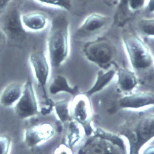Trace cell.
<instances>
[{"instance_id": "cell-1", "label": "cell", "mask_w": 154, "mask_h": 154, "mask_svg": "<svg viewBox=\"0 0 154 154\" xmlns=\"http://www.w3.org/2000/svg\"><path fill=\"white\" fill-rule=\"evenodd\" d=\"M119 134L127 141L128 154H140L143 146L154 138V114L130 116L120 125Z\"/></svg>"}, {"instance_id": "cell-2", "label": "cell", "mask_w": 154, "mask_h": 154, "mask_svg": "<svg viewBox=\"0 0 154 154\" xmlns=\"http://www.w3.org/2000/svg\"><path fill=\"white\" fill-rule=\"evenodd\" d=\"M70 23L66 15L59 13L51 19L47 37L48 58L50 65L58 68L69 54Z\"/></svg>"}, {"instance_id": "cell-3", "label": "cell", "mask_w": 154, "mask_h": 154, "mask_svg": "<svg viewBox=\"0 0 154 154\" xmlns=\"http://www.w3.org/2000/svg\"><path fill=\"white\" fill-rule=\"evenodd\" d=\"M87 137L77 154H128L125 140L119 134L97 128Z\"/></svg>"}, {"instance_id": "cell-4", "label": "cell", "mask_w": 154, "mask_h": 154, "mask_svg": "<svg viewBox=\"0 0 154 154\" xmlns=\"http://www.w3.org/2000/svg\"><path fill=\"white\" fill-rule=\"evenodd\" d=\"M123 46L132 67L137 71L149 69L153 64V58L149 48L137 35L128 34L122 37Z\"/></svg>"}, {"instance_id": "cell-5", "label": "cell", "mask_w": 154, "mask_h": 154, "mask_svg": "<svg viewBox=\"0 0 154 154\" xmlns=\"http://www.w3.org/2000/svg\"><path fill=\"white\" fill-rule=\"evenodd\" d=\"M82 52L88 61L104 70L110 69L116 55L112 43L101 37L87 42L82 48Z\"/></svg>"}, {"instance_id": "cell-6", "label": "cell", "mask_w": 154, "mask_h": 154, "mask_svg": "<svg viewBox=\"0 0 154 154\" xmlns=\"http://www.w3.org/2000/svg\"><path fill=\"white\" fill-rule=\"evenodd\" d=\"M0 29L7 39L20 41L26 37V30L21 21L19 7L14 0L1 14Z\"/></svg>"}, {"instance_id": "cell-7", "label": "cell", "mask_w": 154, "mask_h": 154, "mask_svg": "<svg viewBox=\"0 0 154 154\" xmlns=\"http://www.w3.org/2000/svg\"><path fill=\"white\" fill-rule=\"evenodd\" d=\"M69 110L72 119L82 127L85 135L91 134L94 128L92 126L93 112L90 97L84 93L76 95L70 101Z\"/></svg>"}, {"instance_id": "cell-8", "label": "cell", "mask_w": 154, "mask_h": 154, "mask_svg": "<svg viewBox=\"0 0 154 154\" xmlns=\"http://www.w3.org/2000/svg\"><path fill=\"white\" fill-rule=\"evenodd\" d=\"M13 108L17 117L22 120L30 119L40 113L37 98L29 78L23 84L22 95Z\"/></svg>"}, {"instance_id": "cell-9", "label": "cell", "mask_w": 154, "mask_h": 154, "mask_svg": "<svg viewBox=\"0 0 154 154\" xmlns=\"http://www.w3.org/2000/svg\"><path fill=\"white\" fill-rule=\"evenodd\" d=\"M29 63L35 79L40 87L45 100L49 99L46 89L51 70L48 58L42 51L31 52L28 58Z\"/></svg>"}, {"instance_id": "cell-10", "label": "cell", "mask_w": 154, "mask_h": 154, "mask_svg": "<svg viewBox=\"0 0 154 154\" xmlns=\"http://www.w3.org/2000/svg\"><path fill=\"white\" fill-rule=\"evenodd\" d=\"M55 132V129L51 123L34 125L25 129L23 143L28 148H33L51 140L54 136Z\"/></svg>"}, {"instance_id": "cell-11", "label": "cell", "mask_w": 154, "mask_h": 154, "mask_svg": "<svg viewBox=\"0 0 154 154\" xmlns=\"http://www.w3.org/2000/svg\"><path fill=\"white\" fill-rule=\"evenodd\" d=\"M154 105V93L140 91L129 93L120 97L117 103L120 109H141Z\"/></svg>"}, {"instance_id": "cell-12", "label": "cell", "mask_w": 154, "mask_h": 154, "mask_svg": "<svg viewBox=\"0 0 154 154\" xmlns=\"http://www.w3.org/2000/svg\"><path fill=\"white\" fill-rule=\"evenodd\" d=\"M111 17L98 13L88 16L76 31L78 37H87L101 31L110 23Z\"/></svg>"}, {"instance_id": "cell-13", "label": "cell", "mask_w": 154, "mask_h": 154, "mask_svg": "<svg viewBox=\"0 0 154 154\" xmlns=\"http://www.w3.org/2000/svg\"><path fill=\"white\" fill-rule=\"evenodd\" d=\"M116 76L117 87L122 92L130 93L138 84L135 73L126 67H119L116 70Z\"/></svg>"}, {"instance_id": "cell-14", "label": "cell", "mask_w": 154, "mask_h": 154, "mask_svg": "<svg viewBox=\"0 0 154 154\" xmlns=\"http://www.w3.org/2000/svg\"><path fill=\"white\" fill-rule=\"evenodd\" d=\"M21 21L25 30L40 31L47 26L48 17L42 12L32 11L22 14Z\"/></svg>"}, {"instance_id": "cell-15", "label": "cell", "mask_w": 154, "mask_h": 154, "mask_svg": "<svg viewBox=\"0 0 154 154\" xmlns=\"http://www.w3.org/2000/svg\"><path fill=\"white\" fill-rule=\"evenodd\" d=\"M23 85L16 82L7 85L0 93V104L5 108L13 107L22 95Z\"/></svg>"}, {"instance_id": "cell-16", "label": "cell", "mask_w": 154, "mask_h": 154, "mask_svg": "<svg viewBox=\"0 0 154 154\" xmlns=\"http://www.w3.org/2000/svg\"><path fill=\"white\" fill-rule=\"evenodd\" d=\"M116 70L113 69H109L106 70L100 69L97 72L93 85L84 93L90 97L92 95L102 91L113 80L116 76Z\"/></svg>"}, {"instance_id": "cell-17", "label": "cell", "mask_w": 154, "mask_h": 154, "mask_svg": "<svg viewBox=\"0 0 154 154\" xmlns=\"http://www.w3.org/2000/svg\"><path fill=\"white\" fill-rule=\"evenodd\" d=\"M48 92L52 95H55L60 93H66L73 97L80 93L79 87L77 85H70L67 78L62 75H57L54 77L49 86Z\"/></svg>"}, {"instance_id": "cell-18", "label": "cell", "mask_w": 154, "mask_h": 154, "mask_svg": "<svg viewBox=\"0 0 154 154\" xmlns=\"http://www.w3.org/2000/svg\"><path fill=\"white\" fill-rule=\"evenodd\" d=\"M85 135L82 127L76 122L72 120L68 122L67 132L66 136L65 143L72 149L75 147L82 140Z\"/></svg>"}, {"instance_id": "cell-19", "label": "cell", "mask_w": 154, "mask_h": 154, "mask_svg": "<svg viewBox=\"0 0 154 154\" xmlns=\"http://www.w3.org/2000/svg\"><path fill=\"white\" fill-rule=\"evenodd\" d=\"M70 101L60 100L54 101V111L58 120L61 123H68L72 119L69 110Z\"/></svg>"}, {"instance_id": "cell-20", "label": "cell", "mask_w": 154, "mask_h": 154, "mask_svg": "<svg viewBox=\"0 0 154 154\" xmlns=\"http://www.w3.org/2000/svg\"><path fill=\"white\" fill-rule=\"evenodd\" d=\"M140 32L147 37H154V18L141 19L138 22Z\"/></svg>"}, {"instance_id": "cell-21", "label": "cell", "mask_w": 154, "mask_h": 154, "mask_svg": "<svg viewBox=\"0 0 154 154\" xmlns=\"http://www.w3.org/2000/svg\"><path fill=\"white\" fill-rule=\"evenodd\" d=\"M42 4L57 7L70 11L72 7L73 0H35Z\"/></svg>"}, {"instance_id": "cell-22", "label": "cell", "mask_w": 154, "mask_h": 154, "mask_svg": "<svg viewBox=\"0 0 154 154\" xmlns=\"http://www.w3.org/2000/svg\"><path fill=\"white\" fill-rule=\"evenodd\" d=\"M11 139L7 135H0V154H10Z\"/></svg>"}, {"instance_id": "cell-23", "label": "cell", "mask_w": 154, "mask_h": 154, "mask_svg": "<svg viewBox=\"0 0 154 154\" xmlns=\"http://www.w3.org/2000/svg\"><path fill=\"white\" fill-rule=\"evenodd\" d=\"M54 101L49 98L48 100H45V104L40 108L39 107L40 113L43 116L49 114L52 111H54Z\"/></svg>"}, {"instance_id": "cell-24", "label": "cell", "mask_w": 154, "mask_h": 154, "mask_svg": "<svg viewBox=\"0 0 154 154\" xmlns=\"http://www.w3.org/2000/svg\"><path fill=\"white\" fill-rule=\"evenodd\" d=\"M52 154H74L73 149L66 143L58 145L54 150Z\"/></svg>"}, {"instance_id": "cell-25", "label": "cell", "mask_w": 154, "mask_h": 154, "mask_svg": "<svg viewBox=\"0 0 154 154\" xmlns=\"http://www.w3.org/2000/svg\"><path fill=\"white\" fill-rule=\"evenodd\" d=\"M146 0H128L127 5L131 11H137L145 6Z\"/></svg>"}, {"instance_id": "cell-26", "label": "cell", "mask_w": 154, "mask_h": 154, "mask_svg": "<svg viewBox=\"0 0 154 154\" xmlns=\"http://www.w3.org/2000/svg\"><path fill=\"white\" fill-rule=\"evenodd\" d=\"M13 0H0V14H1Z\"/></svg>"}, {"instance_id": "cell-27", "label": "cell", "mask_w": 154, "mask_h": 154, "mask_svg": "<svg viewBox=\"0 0 154 154\" xmlns=\"http://www.w3.org/2000/svg\"><path fill=\"white\" fill-rule=\"evenodd\" d=\"M146 9L149 13H154V0H148Z\"/></svg>"}, {"instance_id": "cell-28", "label": "cell", "mask_w": 154, "mask_h": 154, "mask_svg": "<svg viewBox=\"0 0 154 154\" xmlns=\"http://www.w3.org/2000/svg\"><path fill=\"white\" fill-rule=\"evenodd\" d=\"M141 154H154V145L146 147L143 149Z\"/></svg>"}, {"instance_id": "cell-29", "label": "cell", "mask_w": 154, "mask_h": 154, "mask_svg": "<svg viewBox=\"0 0 154 154\" xmlns=\"http://www.w3.org/2000/svg\"><path fill=\"white\" fill-rule=\"evenodd\" d=\"M5 38H6L5 35H4V34L2 32V31L0 29V49L2 48V46L3 44H4Z\"/></svg>"}, {"instance_id": "cell-30", "label": "cell", "mask_w": 154, "mask_h": 154, "mask_svg": "<svg viewBox=\"0 0 154 154\" xmlns=\"http://www.w3.org/2000/svg\"><path fill=\"white\" fill-rule=\"evenodd\" d=\"M128 0H119V7L120 8H124L125 6L127 5Z\"/></svg>"}]
</instances>
